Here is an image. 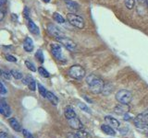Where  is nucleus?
Returning a JSON list of instances; mask_svg holds the SVG:
<instances>
[{
	"instance_id": "5",
	"label": "nucleus",
	"mask_w": 148,
	"mask_h": 138,
	"mask_svg": "<svg viewBox=\"0 0 148 138\" xmlns=\"http://www.w3.org/2000/svg\"><path fill=\"white\" fill-rule=\"evenodd\" d=\"M134 124L139 129H143L148 124V110H146L145 112L138 114L134 118Z\"/></svg>"
},
{
	"instance_id": "8",
	"label": "nucleus",
	"mask_w": 148,
	"mask_h": 138,
	"mask_svg": "<svg viewBox=\"0 0 148 138\" xmlns=\"http://www.w3.org/2000/svg\"><path fill=\"white\" fill-rule=\"evenodd\" d=\"M67 121L69 122V127L74 129V130H80V129H82L83 128L82 122L80 121V119H79L77 116L73 117L71 119H69V120H67Z\"/></svg>"
},
{
	"instance_id": "26",
	"label": "nucleus",
	"mask_w": 148,
	"mask_h": 138,
	"mask_svg": "<svg viewBox=\"0 0 148 138\" xmlns=\"http://www.w3.org/2000/svg\"><path fill=\"white\" fill-rule=\"evenodd\" d=\"M38 89H39V93L42 97H44V98H46V93H47V91L45 89L44 86H42L41 84L38 85Z\"/></svg>"
},
{
	"instance_id": "17",
	"label": "nucleus",
	"mask_w": 148,
	"mask_h": 138,
	"mask_svg": "<svg viewBox=\"0 0 148 138\" xmlns=\"http://www.w3.org/2000/svg\"><path fill=\"white\" fill-rule=\"evenodd\" d=\"M101 130L103 131L105 133H106V135H111V136L116 135V133L113 130V128L111 127L110 125H108V124H102Z\"/></svg>"
},
{
	"instance_id": "20",
	"label": "nucleus",
	"mask_w": 148,
	"mask_h": 138,
	"mask_svg": "<svg viewBox=\"0 0 148 138\" xmlns=\"http://www.w3.org/2000/svg\"><path fill=\"white\" fill-rule=\"evenodd\" d=\"M77 135L79 138H92L91 135L88 132L82 130V129H80V130H77L76 132Z\"/></svg>"
},
{
	"instance_id": "37",
	"label": "nucleus",
	"mask_w": 148,
	"mask_h": 138,
	"mask_svg": "<svg viewBox=\"0 0 148 138\" xmlns=\"http://www.w3.org/2000/svg\"><path fill=\"white\" fill-rule=\"evenodd\" d=\"M0 138H10V137H9L6 133L2 132V133H0Z\"/></svg>"
},
{
	"instance_id": "30",
	"label": "nucleus",
	"mask_w": 148,
	"mask_h": 138,
	"mask_svg": "<svg viewBox=\"0 0 148 138\" xmlns=\"http://www.w3.org/2000/svg\"><path fill=\"white\" fill-rule=\"evenodd\" d=\"M2 76H3V77L5 78V79H7V80H9L11 78V72H9V71H8V70H4L3 72H2Z\"/></svg>"
},
{
	"instance_id": "23",
	"label": "nucleus",
	"mask_w": 148,
	"mask_h": 138,
	"mask_svg": "<svg viewBox=\"0 0 148 138\" xmlns=\"http://www.w3.org/2000/svg\"><path fill=\"white\" fill-rule=\"evenodd\" d=\"M35 57L36 59L38 60V61L41 63V64H43L45 62V57H44V53L43 52H42L41 50H38L37 52L35 53Z\"/></svg>"
},
{
	"instance_id": "2",
	"label": "nucleus",
	"mask_w": 148,
	"mask_h": 138,
	"mask_svg": "<svg viewBox=\"0 0 148 138\" xmlns=\"http://www.w3.org/2000/svg\"><path fill=\"white\" fill-rule=\"evenodd\" d=\"M68 73H69V76H71L72 78H74V79H79V80L82 79L85 76V70L83 69V67L79 66V64L72 66L69 69Z\"/></svg>"
},
{
	"instance_id": "46",
	"label": "nucleus",
	"mask_w": 148,
	"mask_h": 138,
	"mask_svg": "<svg viewBox=\"0 0 148 138\" xmlns=\"http://www.w3.org/2000/svg\"><path fill=\"white\" fill-rule=\"evenodd\" d=\"M146 4H147V6H148V0H146Z\"/></svg>"
},
{
	"instance_id": "13",
	"label": "nucleus",
	"mask_w": 148,
	"mask_h": 138,
	"mask_svg": "<svg viewBox=\"0 0 148 138\" xmlns=\"http://www.w3.org/2000/svg\"><path fill=\"white\" fill-rule=\"evenodd\" d=\"M65 4H66L67 8L71 13L77 12L79 10V5L76 2L72 1V0H65Z\"/></svg>"
},
{
	"instance_id": "43",
	"label": "nucleus",
	"mask_w": 148,
	"mask_h": 138,
	"mask_svg": "<svg viewBox=\"0 0 148 138\" xmlns=\"http://www.w3.org/2000/svg\"><path fill=\"white\" fill-rule=\"evenodd\" d=\"M43 1H44V2H45V3H48V2L50 1V0H43Z\"/></svg>"
},
{
	"instance_id": "42",
	"label": "nucleus",
	"mask_w": 148,
	"mask_h": 138,
	"mask_svg": "<svg viewBox=\"0 0 148 138\" xmlns=\"http://www.w3.org/2000/svg\"><path fill=\"white\" fill-rule=\"evenodd\" d=\"M143 130H145V132H148V124H147V125H146V126H145V128L143 129Z\"/></svg>"
},
{
	"instance_id": "35",
	"label": "nucleus",
	"mask_w": 148,
	"mask_h": 138,
	"mask_svg": "<svg viewBox=\"0 0 148 138\" xmlns=\"http://www.w3.org/2000/svg\"><path fill=\"white\" fill-rule=\"evenodd\" d=\"M68 138H79L76 133H69L68 135Z\"/></svg>"
},
{
	"instance_id": "16",
	"label": "nucleus",
	"mask_w": 148,
	"mask_h": 138,
	"mask_svg": "<svg viewBox=\"0 0 148 138\" xmlns=\"http://www.w3.org/2000/svg\"><path fill=\"white\" fill-rule=\"evenodd\" d=\"M9 124H10L11 128L13 130H15L16 132H21L22 129H21V124L18 123V122L15 118H10L9 119Z\"/></svg>"
},
{
	"instance_id": "32",
	"label": "nucleus",
	"mask_w": 148,
	"mask_h": 138,
	"mask_svg": "<svg viewBox=\"0 0 148 138\" xmlns=\"http://www.w3.org/2000/svg\"><path fill=\"white\" fill-rule=\"evenodd\" d=\"M28 87H29V89H30V90H32V91H34L35 89H36V83H35V81L34 80H32L29 85H28Z\"/></svg>"
},
{
	"instance_id": "41",
	"label": "nucleus",
	"mask_w": 148,
	"mask_h": 138,
	"mask_svg": "<svg viewBox=\"0 0 148 138\" xmlns=\"http://www.w3.org/2000/svg\"><path fill=\"white\" fill-rule=\"evenodd\" d=\"M83 97H84V99H86L87 101H89V102H91V103L92 102V99H88L86 95H83Z\"/></svg>"
},
{
	"instance_id": "28",
	"label": "nucleus",
	"mask_w": 148,
	"mask_h": 138,
	"mask_svg": "<svg viewBox=\"0 0 148 138\" xmlns=\"http://www.w3.org/2000/svg\"><path fill=\"white\" fill-rule=\"evenodd\" d=\"M25 66H27V68L29 69V70H31L32 72H35L36 71V68L34 66V64H32V62H30V61H25Z\"/></svg>"
},
{
	"instance_id": "39",
	"label": "nucleus",
	"mask_w": 148,
	"mask_h": 138,
	"mask_svg": "<svg viewBox=\"0 0 148 138\" xmlns=\"http://www.w3.org/2000/svg\"><path fill=\"white\" fill-rule=\"evenodd\" d=\"M4 17H5V14H4V12H3L2 10H0V21L3 20Z\"/></svg>"
},
{
	"instance_id": "44",
	"label": "nucleus",
	"mask_w": 148,
	"mask_h": 138,
	"mask_svg": "<svg viewBox=\"0 0 148 138\" xmlns=\"http://www.w3.org/2000/svg\"><path fill=\"white\" fill-rule=\"evenodd\" d=\"M2 72H3V71L1 70V69H0V76H2Z\"/></svg>"
},
{
	"instance_id": "19",
	"label": "nucleus",
	"mask_w": 148,
	"mask_h": 138,
	"mask_svg": "<svg viewBox=\"0 0 148 138\" xmlns=\"http://www.w3.org/2000/svg\"><path fill=\"white\" fill-rule=\"evenodd\" d=\"M46 99H47L53 105H58V99L57 98V96L50 91H47V93H46Z\"/></svg>"
},
{
	"instance_id": "21",
	"label": "nucleus",
	"mask_w": 148,
	"mask_h": 138,
	"mask_svg": "<svg viewBox=\"0 0 148 138\" xmlns=\"http://www.w3.org/2000/svg\"><path fill=\"white\" fill-rule=\"evenodd\" d=\"M53 18H54V20L57 21V22H58V23H64L65 22V18L60 15L59 13H58V12H55L54 14H53Z\"/></svg>"
},
{
	"instance_id": "14",
	"label": "nucleus",
	"mask_w": 148,
	"mask_h": 138,
	"mask_svg": "<svg viewBox=\"0 0 148 138\" xmlns=\"http://www.w3.org/2000/svg\"><path fill=\"white\" fill-rule=\"evenodd\" d=\"M34 41L30 38V37H27V38L23 41V48L28 53H31L32 50H34Z\"/></svg>"
},
{
	"instance_id": "11",
	"label": "nucleus",
	"mask_w": 148,
	"mask_h": 138,
	"mask_svg": "<svg viewBox=\"0 0 148 138\" xmlns=\"http://www.w3.org/2000/svg\"><path fill=\"white\" fill-rule=\"evenodd\" d=\"M130 110V107L128 104H122V103H119L118 104L116 107L114 108V112L117 113V114H121V115H124L129 112Z\"/></svg>"
},
{
	"instance_id": "40",
	"label": "nucleus",
	"mask_w": 148,
	"mask_h": 138,
	"mask_svg": "<svg viewBox=\"0 0 148 138\" xmlns=\"http://www.w3.org/2000/svg\"><path fill=\"white\" fill-rule=\"evenodd\" d=\"M6 2H7V0H0V7H3L4 5L6 4Z\"/></svg>"
},
{
	"instance_id": "24",
	"label": "nucleus",
	"mask_w": 148,
	"mask_h": 138,
	"mask_svg": "<svg viewBox=\"0 0 148 138\" xmlns=\"http://www.w3.org/2000/svg\"><path fill=\"white\" fill-rule=\"evenodd\" d=\"M78 106H79V108H80L82 110H83V112H87V113H91L90 109L88 108V106H87L85 103L79 102V103H78Z\"/></svg>"
},
{
	"instance_id": "38",
	"label": "nucleus",
	"mask_w": 148,
	"mask_h": 138,
	"mask_svg": "<svg viewBox=\"0 0 148 138\" xmlns=\"http://www.w3.org/2000/svg\"><path fill=\"white\" fill-rule=\"evenodd\" d=\"M130 119H131V116H130L128 113L124 114V120H125V121H129Z\"/></svg>"
},
{
	"instance_id": "4",
	"label": "nucleus",
	"mask_w": 148,
	"mask_h": 138,
	"mask_svg": "<svg viewBox=\"0 0 148 138\" xmlns=\"http://www.w3.org/2000/svg\"><path fill=\"white\" fill-rule=\"evenodd\" d=\"M67 18H68L69 22L75 28H78V29H83V27H84V20H83L81 16L76 15L75 13H71V12L68 13Z\"/></svg>"
},
{
	"instance_id": "27",
	"label": "nucleus",
	"mask_w": 148,
	"mask_h": 138,
	"mask_svg": "<svg viewBox=\"0 0 148 138\" xmlns=\"http://www.w3.org/2000/svg\"><path fill=\"white\" fill-rule=\"evenodd\" d=\"M135 4V0H125V6L129 9H132Z\"/></svg>"
},
{
	"instance_id": "9",
	"label": "nucleus",
	"mask_w": 148,
	"mask_h": 138,
	"mask_svg": "<svg viewBox=\"0 0 148 138\" xmlns=\"http://www.w3.org/2000/svg\"><path fill=\"white\" fill-rule=\"evenodd\" d=\"M47 30L49 31V33L51 35H53L56 39H58V38H61V37H64V36H66L65 35L63 32L60 30L58 28L57 26H55L53 24H49L48 27H47Z\"/></svg>"
},
{
	"instance_id": "25",
	"label": "nucleus",
	"mask_w": 148,
	"mask_h": 138,
	"mask_svg": "<svg viewBox=\"0 0 148 138\" xmlns=\"http://www.w3.org/2000/svg\"><path fill=\"white\" fill-rule=\"evenodd\" d=\"M38 72H39V74H40V75L42 76H43V77H49L50 76V74L47 72V71H46L45 70V69L44 68V67H39L38 68Z\"/></svg>"
},
{
	"instance_id": "1",
	"label": "nucleus",
	"mask_w": 148,
	"mask_h": 138,
	"mask_svg": "<svg viewBox=\"0 0 148 138\" xmlns=\"http://www.w3.org/2000/svg\"><path fill=\"white\" fill-rule=\"evenodd\" d=\"M86 83L88 87H89L90 91L92 92L94 94L101 93L105 87L104 81L100 77H98L95 75H92V74H91V75H89L86 77Z\"/></svg>"
},
{
	"instance_id": "15",
	"label": "nucleus",
	"mask_w": 148,
	"mask_h": 138,
	"mask_svg": "<svg viewBox=\"0 0 148 138\" xmlns=\"http://www.w3.org/2000/svg\"><path fill=\"white\" fill-rule=\"evenodd\" d=\"M27 26H28V29H29V30L32 32V33H34V34H39L40 33L39 28L35 25V23L32 20H29V18H28Z\"/></svg>"
},
{
	"instance_id": "10",
	"label": "nucleus",
	"mask_w": 148,
	"mask_h": 138,
	"mask_svg": "<svg viewBox=\"0 0 148 138\" xmlns=\"http://www.w3.org/2000/svg\"><path fill=\"white\" fill-rule=\"evenodd\" d=\"M0 113L3 114L6 117H9L11 114L10 107H9V105L4 99L0 100Z\"/></svg>"
},
{
	"instance_id": "7",
	"label": "nucleus",
	"mask_w": 148,
	"mask_h": 138,
	"mask_svg": "<svg viewBox=\"0 0 148 138\" xmlns=\"http://www.w3.org/2000/svg\"><path fill=\"white\" fill-rule=\"evenodd\" d=\"M57 40L62 45H64L65 47H66L69 51H71V52H72V53L76 52L77 45H76V43H74V41L71 39L68 38L67 36H64V37H61V38H58Z\"/></svg>"
},
{
	"instance_id": "12",
	"label": "nucleus",
	"mask_w": 148,
	"mask_h": 138,
	"mask_svg": "<svg viewBox=\"0 0 148 138\" xmlns=\"http://www.w3.org/2000/svg\"><path fill=\"white\" fill-rule=\"evenodd\" d=\"M105 121L106 122V123L108 124V125H110L112 128H119V125H120V123H119V122L118 121L117 119H115V118H113L112 116H105Z\"/></svg>"
},
{
	"instance_id": "45",
	"label": "nucleus",
	"mask_w": 148,
	"mask_h": 138,
	"mask_svg": "<svg viewBox=\"0 0 148 138\" xmlns=\"http://www.w3.org/2000/svg\"><path fill=\"white\" fill-rule=\"evenodd\" d=\"M139 2H145V0H138Z\"/></svg>"
},
{
	"instance_id": "22",
	"label": "nucleus",
	"mask_w": 148,
	"mask_h": 138,
	"mask_svg": "<svg viewBox=\"0 0 148 138\" xmlns=\"http://www.w3.org/2000/svg\"><path fill=\"white\" fill-rule=\"evenodd\" d=\"M11 75L12 76L15 78V79H22V77H23V75H22V73L21 71H18V70H11Z\"/></svg>"
},
{
	"instance_id": "6",
	"label": "nucleus",
	"mask_w": 148,
	"mask_h": 138,
	"mask_svg": "<svg viewBox=\"0 0 148 138\" xmlns=\"http://www.w3.org/2000/svg\"><path fill=\"white\" fill-rule=\"evenodd\" d=\"M51 52L54 55V57L59 62H66V59L62 52V48L58 43H52L51 44Z\"/></svg>"
},
{
	"instance_id": "3",
	"label": "nucleus",
	"mask_w": 148,
	"mask_h": 138,
	"mask_svg": "<svg viewBox=\"0 0 148 138\" xmlns=\"http://www.w3.org/2000/svg\"><path fill=\"white\" fill-rule=\"evenodd\" d=\"M132 99V94L131 93V91H129L127 89H121L117 92L116 94V99L119 103L122 104H129L131 102V100Z\"/></svg>"
},
{
	"instance_id": "33",
	"label": "nucleus",
	"mask_w": 148,
	"mask_h": 138,
	"mask_svg": "<svg viewBox=\"0 0 148 138\" xmlns=\"http://www.w3.org/2000/svg\"><path fill=\"white\" fill-rule=\"evenodd\" d=\"M6 59L9 62H17V58L15 56H13V55H10V54H8L6 55Z\"/></svg>"
},
{
	"instance_id": "34",
	"label": "nucleus",
	"mask_w": 148,
	"mask_h": 138,
	"mask_svg": "<svg viewBox=\"0 0 148 138\" xmlns=\"http://www.w3.org/2000/svg\"><path fill=\"white\" fill-rule=\"evenodd\" d=\"M0 94H7V89L2 82H0Z\"/></svg>"
},
{
	"instance_id": "29",
	"label": "nucleus",
	"mask_w": 148,
	"mask_h": 138,
	"mask_svg": "<svg viewBox=\"0 0 148 138\" xmlns=\"http://www.w3.org/2000/svg\"><path fill=\"white\" fill-rule=\"evenodd\" d=\"M22 135L24 136V138H34V136L32 135V133H30L28 130L26 129H22Z\"/></svg>"
},
{
	"instance_id": "31",
	"label": "nucleus",
	"mask_w": 148,
	"mask_h": 138,
	"mask_svg": "<svg viewBox=\"0 0 148 138\" xmlns=\"http://www.w3.org/2000/svg\"><path fill=\"white\" fill-rule=\"evenodd\" d=\"M32 80H34V79H32V76H26L25 78H22V82H23V84H25V85H29Z\"/></svg>"
},
{
	"instance_id": "36",
	"label": "nucleus",
	"mask_w": 148,
	"mask_h": 138,
	"mask_svg": "<svg viewBox=\"0 0 148 138\" xmlns=\"http://www.w3.org/2000/svg\"><path fill=\"white\" fill-rule=\"evenodd\" d=\"M23 13H24V16H25L26 18H29V10H28V7H25Z\"/></svg>"
},
{
	"instance_id": "18",
	"label": "nucleus",
	"mask_w": 148,
	"mask_h": 138,
	"mask_svg": "<svg viewBox=\"0 0 148 138\" xmlns=\"http://www.w3.org/2000/svg\"><path fill=\"white\" fill-rule=\"evenodd\" d=\"M64 115H65V117H66L67 120L71 119L73 117L77 116L75 112H74V110L71 107V106H69V107H67L66 109H65V110H64Z\"/></svg>"
}]
</instances>
